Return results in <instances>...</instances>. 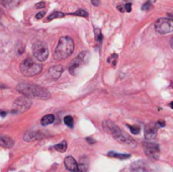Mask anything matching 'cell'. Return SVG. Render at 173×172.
Listing matches in <instances>:
<instances>
[{
	"label": "cell",
	"mask_w": 173,
	"mask_h": 172,
	"mask_svg": "<svg viewBox=\"0 0 173 172\" xmlns=\"http://www.w3.org/2000/svg\"><path fill=\"white\" fill-rule=\"evenodd\" d=\"M63 66L61 65H56V66H53L52 68L49 69V72H48V74L51 77L52 79H58L60 78V76L62 75L63 73Z\"/></svg>",
	"instance_id": "obj_14"
},
{
	"label": "cell",
	"mask_w": 173,
	"mask_h": 172,
	"mask_svg": "<svg viewBox=\"0 0 173 172\" xmlns=\"http://www.w3.org/2000/svg\"><path fill=\"white\" fill-rule=\"evenodd\" d=\"M118 9H119L120 11H124V10H125L124 8H123L122 6H120V5H119V6H118Z\"/></svg>",
	"instance_id": "obj_34"
},
{
	"label": "cell",
	"mask_w": 173,
	"mask_h": 172,
	"mask_svg": "<svg viewBox=\"0 0 173 172\" xmlns=\"http://www.w3.org/2000/svg\"><path fill=\"white\" fill-rule=\"evenodd\" d=\"M46 5V2L45 1H41V2H38L36 4V8L37 9H40V8H44Z\"/></svg>",
	"instance_id": "obj_27"
},
{
	"label": "cell",
	"mask_w": 173,
	"mask_h": 172,
	"mask_svg": "<svg viewBox=\"0 0 173 172\" xmlns=\"http://www.w3.org/2000/svg\"><path fill=\"white\" fill-rule=\"evenodd\" d=\"M124 9L126 10L127 12H131V10H132V4L131 3H127L126 5H124Z\"/></svg>",
	"instance_id": "obj_28"
},
{
	"label": "cell",
	"mask_w": 173,
	"mask_h": 172,
	"mask_svg": "<svg viewBox=\"0 0 173 172\" xmlns=\"http://www.w3.org/2000/svg\"><path fill=\"white\" fill-rule=\"evenodd\" d=\"M42 69H43L42 64L37 62L36 60H33L32 58H28L23 60L20 65L21 73L27 77H33L40 74Z\"/></svg>",
	"instance_id": "obj_3"
},
{
	"label": "cell",
	"mask_w": 173,
	"mask_h": 172,
	"mask_svg": "<svg viewBox=\"0 0 173 172\" xmlns=\"http://www.w3.org/2000/svg\"><path fill=\"white\" fill-rule=\"evenodd\" d=\"M143 147H144V151L146 155L152 159H158L159 158V154H160V150H159V146L152 142H144L143 143Z\"/></svg>",
	"instance_id": "obj_8"
},
{
	"label": "cell",
	"mask_w": 173,
	"mask_h": 172,
	"mask_svg": "<svg viewBox=\"0 0 173 172\" xmlns=\"http://www.w3.org/2000/svg\"><path fill=\"white\" fill-rule=\"evenodd\" d=\"M103 129H104V131L107 134L111 135L114 139H116L123 132L116 124L112 123L111 120H105V122H103Z\"/></svg>",
	"instance_id": "obj_9"
},
{
	"label": "cell",
	"mask_w": 173,
	"mask_h": 172,
	"mask_svg": "<svg viewBox=\"0 0 173 172\" xmlns=\"http://www.w3.org/2000/svg\"><path fill=\"white\" fill-rule=\"evenodd\" d=\"M128 128L131 130V132L133 133L134 135H138L141 131V129L139 126H130V124H128Z\"/></svg>",
	"instance_id": "obj_26"
},
{
	"label": "cell",
	"mask_w": 173,
	"mask_h": 172,
	"mask_svg": "<svg viewBox=\"0 0 173 172\" xmlns=\"http://www.w3.org/2000/svg\"><path fill=\"white\" fill-rule=\"evenodd\" d=\"M64 16H65V13H63V12H61V11H54L53 13L48 16L47 20L50 21V20H53V19H56V18H61V17H64Z\"/></svg>",
	"instance_id": "obj_20"
},
{
	"label": "cell",
	"mask_w": 173,
	"mask_h": 172,
	"mask_svg": "<svg viewBox=\"0 0 173 172\" xmlns=\"http://www.w3.org/2000/svg\"><path fill=\"white\" fill-rule=\"evenodd\" d=\"M55 120V115L54 114H47L41 119V123L43 126H49L52 123H54Z\"/></svg>",
	"instance_id": "obj_17"
},
{
	"label": "cell",
	"mask_w": 173,
	"mask_h": 172,
	"mask_svg": "<svg viewBox=\"0 0 173 172\" xmlns=\"http://www.w3.org/2000/svg\"><path fill=\"white\" fill-rule=\"evenodd\" d=\"M74 42L70 37H62L56 47L54 52V58L55 60H65L72 55L74 51Z\"/></svg>",
	"instance_id": "obj_2"
},
{
	"label": "cell",
	"mask_w": 173,
	"mask_h": 172,
	"mask_svg": "<svg viewBox=\"0 0 173 172\" xmlns=\"http://www.w3.org/2000/svg\"><path fill=\"white\" fill-rule=\"evenodd\" d=\"M16 90L23 96L31 98H38V99H48L51 96V93L44 87L38 85L29 84V83H19L16 86Z\"/></svg>",
	"instance_id": "obj_1"
},
{
	"label": "cell",
	"mask_w": 173,
	"mask_h": 172,
	"mask_svg": "<svg viewBox=\"0 0 173 172\" xmlns=\"http://www.w3.org/2000/svg\"><path fill=\"white\" fill-rule=\"evenodd\" d=\"M45 14H46V12H45V11H41V12H38V13L36 15V18H37V19H42L43 17L45 16Z\"/></svg>",
	"instance_id": "obj_29"
},
{
	"label": "cell",
	"mask_w": 173,
	"mask_h": 172,
	"mask_svg": "<svg viewBox=\"0 0 173 172\" xmlns=\"http://www.w3.org/2000/svg\"><path fill=\"white\" fill-rule=\"evenodd\" d=\"M155 31L160 34H167L173 31V21L171 18L167 17H162V18L157 19L154 24Z\"/></svg>",
	"instance_id": "obj_5"
},
{
	"label": "cell",
	"mask_w": 173,
	"mask_h": 172,
	"mask_svg": "<svg viewBox=\"0 0 173 172\" xmlns=\"http://www.w3.org/2000/svg\"><path fill=\"white\" fill-rule=\"evenodd\" d=\"M157 132H158V126L156 124V123H150L145 126L144 134H145L146 139H148V140L155 139L157 136Z\"/></svg>",
	"instance_id": "obj_10"
},
{
	"label": "cell",
	"mask_w": 173,
	"mask_h": 172,
	"mask_svg": "<svg viewBox=\"0 0 173 172\" xmlns=\"http://www.w3.org/2000/svg\"><path fill=\"white\" fill-rule=\"evenodd\" d=\"M94 33H95V38H96V42L97 43H101L102 41V33L100 32V29H98L95 28H94Z\"/></svg>",
	"instance_id": "obj_25"
},
{
	"label": "cell",
	"mask_w": 173,
	"mask_h": 172,
	"mask_svg": "<svg viewBox=\"0 0 173 172\" xmlns=\"http://www.w3.org/2000/svg\"><path fill=\"white\" fill-rule=\"evenodd\" d=\"M89 59V53L87 51L85 52H81V53L78 55L75 60H73V62L70 64V67H69V72L71 73L72 75H76L77 70L82 66L88 62Z\"/></svg>",
	"instance_id": "obj_6"
},
{
	"label": "cell",
	"mask_w": 173,
	"mask_h": 172,
	"mask_svg": "<svg viewBox=\"0 0 173 172\" xmlns=\"http://www.w3.org/2000/svg\"><path fill=\"white\" fill-rule=\"evenodd\" d=\"M32 51H33V57L40 62L46 61L48 57H49V49H48V46L42 41L34 42L32 47Z\"/></svg>",
	"instance_id": "obj_4"
},
{
	"label": "cell",
	"mask_w": 173,
	"mask_h": 172,
	"mask_svg": "<svg viewBox=\"0 0 173 172\" xmlns=\"http://www.w3.org/2000/svg\"><path fill=\"white\" fill-rule=\"evenodd\" d=\"M19 0H2V4L8 9H10V8H13L15 7L17 4H18Z\"/></svg>",
	"instance_id": "obj_19"
},
{
	"label": "cell",
	"mask_w": 173,
	"mask_h": 172,
	"mask_svg": "<svg viewBox=\"0 0 173 172\" xmlns=\"http://www.w3.org/2000/svg\"><path fill=\"white\" fill-rule=\"evenodd\" d=\"M55 149L59 152H65L67 150V142L66 141H62L61 143H59L55 146Z\"/></svg>",
	"instance_id": "obj_21"
},
{
	"label": "cell",
	"mask_w": 173,
	"mask_h": 172,
	"mask_svg": "<svg viewBox=\"0 0 173 172\" xmlns=\"http://www.w3.org/2000/svg\"><path fill=\"white\" fill-rule=\"evenodd\" d=\"M107 63H109L112 67H114L116 65V63H118V55L112 54L110 57H109V59H107Z\"/></svg>",
	"instance_id": "obj_22"
},
{
	"label": "cell",
	"mask_w": 173,
	"mask_h": 172,
	"mask_svg": "<svg viewBox=\"0 0 173 172\" xmlns=\"http://www.w3.org/2000/svg\"><path fill=\"white\" fill-rule=\"evenodd\" d=\"M107 156L109 157H114V158H119L120 160H125V159H129L131 157L130 154H123V153H115V152H109L107 153Z\"/></svg>",
	"instance_id": "obj_18"
},
{
	"label": "cell",
	"mask_w": 173,
	"mask_h": 172,
	"mask_svg": "<svg viewBox=\"0 0 173 172\" xmlns=\"http://www.w3.org/2000/svg\"><path fill=\"white\" fill-rule=\"evenodd\" d=\"M156 124L158 127H164L165 126V122H163V120H159V122L156 123Z\"/></svg>",
	"instance_id": "obj_31"
},
{
	"label": "cell",
	"mask_w": 173,
	"mask_h": 172,
	"mask_svg": "<svg viewBox=\"0 0 173 172\" xmlns=\"http://www.w3.org/2000/svg\"><path fill=\"white\" fill-rule=\"evenodd\" d=\"M64 123L69 128H73V126H74V120H73V118L71 115H66V117L64 118Z\"/></svg>",
	"instance_id": "obj_23"
},
{
	"label": "cell",
	"mask_w": 173,
	"mask_h": 172,
	"mask_svg": "<svg viewBox=\"0 0 173 172\" xmlns=\"http://www.w3.org/2000/svg\"><path fill=\"white\" fill-rule=\"evenodd\" d=\"M150 5H151V3L150 2H146L144 5L142 6V9L143 10H148L149 8H150Z\"/></svg>",
	"instance_id": "obj_30"
},
{
	"label": "cell",
	"mask_w": 173,
	"mask_h": 172,
	"mask_svg": "<svg viewBox=\"0 0 173 172\" xmlns=\"http://www.w3.org/2000/svg\"><path fill=\"white\" fill-rule=\"evenodd\" d=\"M31 106H32V100L28 97H25V96L17 97L13 103L14 109L12 113H24V111H27L28 109H31Z\"/></svg>",
	"instance_id": "obj_7"
},
{
	"label": "cell",
	"mask_w": 173,
	"mask_h": 172,
	"mask_svg": "<svg viewBox=\"0 0 173 172\" xmlns=\"http://www.w3.org/2000/svg\"><path fill=\"white\" fill-rule=\"evenodd\" d=\"M87 142L90 144H92V143H95V141L94 140H91V138H87Z\"/></svg>",
	"instance_id": "obj_33"
},
{
	"label": "cell",
	"mask_w": 173,
	"mask_h": 172,
	"mask_svg": "<svg viewBox=\"0 0 173 172\" xmlns=\"http://www.w3.org/2000/svg\"><path fill=\"white\" fill-rule=\"evenodd\" d=\"M91 3H92V5H94V6H98L100 2H99V0H92Z\"/></svg>",
	"instance_id": "obj_32"
},
{
	"label": "cell",
	"mask_w": 173,
	"mask_h": 172,
	"mask_svg": "<svg viewBox=\"0 0 173 172\" xmlns=\"http://www.w3.org/2000/svg\"><path fill=\"white\" fill-rule=\"evenodd\" d=\"M14 145V142L11 138L7 137V136H3V135H0V146L4 148H11L13 147Z\"/></svg>",
	"instance_id": "obj_15"
},
{
	"label": "cell",
	"mask_w": 173,
	"mask_h": 172,
	"mask_svg": "<svg viewBox=\"0 0 173 172\" xmlns=\"http://www.w3.org/2000/svg\"><path fill=\"white\" fill-rule=\"evenodd\" d=\"M41 137H42V135L38 131H31V132L25 133V135L23 137V140L25 142H32V141H34V140H38Z\"/></svg>",
	"instance_id": "obj_16"
},
{
	"label": "cell",
	"mask_w": 173,
	"mask_h": 172,
	"mask_svg": "<svg viewBox=\"0 0 173 172\" xmlns=\"http://www.w3.org/2000/svg\"><path fill=\"white\" fill-rule=\"evenodd\" d=\"M64 164L66 169L71 171V172H78V163L76 162V160L71 156H68L65 158Z\"/></svg>",
	"instance_id": "obj_13"
},
{
	"label": "cell",
	"mask_w": 173,
	"mask_h": 172,
	"mask_svg": "<svg viewBox=\"0 0 173 172\" xmlns=\"http://www.w3.org/2000/svg\"><path fill=\"white\" fill-rule=\"evenodd\" d=\"M69 14H72V15H76V16H82V17H87L88 16V13L86 10H83V9H79L75 12H72V13H69Z\"/></svg>",
	"instance_id": "obj_24"
},
{
	"label": "cell",
	"mask_w": 173,
	"mask_h": 172,
	"mask_svg": "<svg viewBox=\"0 0 173 172\" xmlns=\"http://www.w3.org/2000/svg\"><path fill=\"white\" fill-rule=\"evenodd\" d=\"M115 140L120 142V144L128 146V147H130V148H136L137 147V142L135 140H133L131 136H129L127 133H125V132H122V134L116 138Z\"/></svg>",
	"instance_id": "obj_11"
},
{
	"label": "cell",
	"mask_w": 173,
	"mask_h": 172,
	"mask_svg": "<svg viewBox=\"0 0 173 172\" xmlns=\"http://www.w3.org/2000/svg\"><path fill=\"white\" fill-rule=\"evenodd\" d=\"M131 172H154L145 161H137L131 165Z\"/></svg>",
	"instance_id": "obj_12"
}]
</instances>
